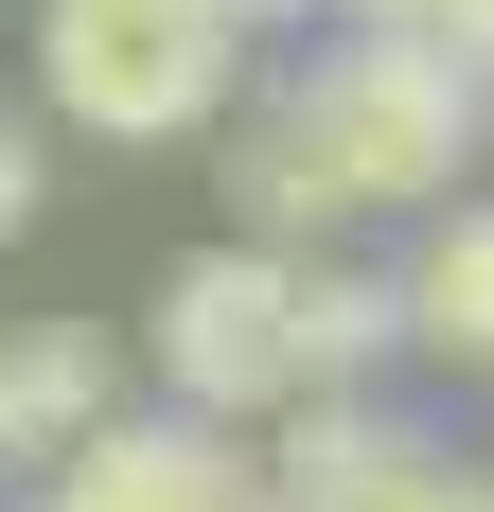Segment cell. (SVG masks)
Returning a JSON list of instances; mask_svg holds the SVG:
<instances>
[{
  "instance_id": "1",
  "label": "cell",
  "mask_w": 494,
  "mask_h": 512,
  "mask_svg": "<svg viewBox=\"0 0 494 512\" xmlns=\"http://www.w3.org/2000/svg\"><path fill=\"white\" fill-rule=\"evenodd\" d=\"M459 159H477V71L424 36H371L353 18L283 106H265V142H247V230L283 248L318 212H406V195H459Z\"/></svg>"
},
{
  "instance_id": "2",
  "label": "cell",
  "mask_w": 494,
  "mask_h": 512,
  "mask_svg": "<svg viewBox=\"0 0 494 512\" xmlns=\"http://www.w3.org/2000/svg\"><path fill=\"white\" fill-rule=\"evenodd\" d=\"M36 71H53V106H71L89 142H177V124L230 106L247 18H230V0H53V18H36Z\"/></svg>"
},
{
  "instance_id": "3",
  "label": "cell",
  "mask_w": 494,
  "mask_h": 512,
  "mask_svg": "<svg viewBox=\"0 0 494 512\" xmlns=\"http://www.w3.org/2000/svg\"><path fill=\"white\" fill-rule=\"evenodd\" d=\"M159 371H177V407H195V424L318 389V371H300V265H283V248H212V265H177V301H159Z\"/></svg>"
},
{
  "instance_id": "4",
  "label": "cell",
  "mask_w": 494,
  "mask_h": 512,
  "mask_svg": "<svg viewBox=\"0 0 494 512\" xmlns=\"http://www.w3.org/2000/svg\"><path fill=\"white\" fill-rule=\"evenodd\" d=\"M230 495H247V460L212 424H71L36 512H230Z\"/></svg>"
},
{
  "instance_id": "5",
  "label": "cell",
  "mask_w": 494,
  "mask_h": 512,
  "mask_svg": "<svg viewBox=\"0 0 494 512\" xmlns=\"http://www.w3.org/2000/svg\"><path fill=\"white\" fill-rule=\"evenodd\" d=\"M283 512H459V460L406 442V424H371V407H336V424L283 442Z\"/></svg>"
},
{
  "instance_id": "6",
  "label": "cell",
  "mask_w": 494,
  "mask_h": 512,
  "mask_svg": "<svg viewBox=\"0 0 494 512\" xmlns=\"http://www.w3.org/2000/svg\"><path fill=\"white\" fill-rule=\"evenodd\" d=\"M71 424H106V336H71V318L0 336V460H53Z\"/></svg>"
},
{
  "instance_id": "7",
  "label": "cell",
  "mask_w": 494,
  "mask_h": 512,
  "mask_svg": "<svg viewBox=\"0 0 494 512\" xmlns=\"http://www.w3.org/2000/svg\"><path fill=\"white\" fill-rule=\"evenodd\" d=\"M406 336H424V354H494V212H442V230H424Z\"/></svg>"
},
{
  "instance_id": "8",
  "label": "cell",
  "mask_w": 494,
  "mask_h": 512,
  "mask_svg": "<svg viewBox=\"0 0 494 512\" xmlns=\"http://www.w3.org/2000/svg\"><path fill=\"white\" fill-rule=\"evenodd\" d=\"M389 336H406V283H318V265H300V371H318V389L371 371Z\"/></svg>"
},
{
  "instance_id": "9",
  "label": "cell",
  "mask_w": 494,
  "mask_h": 512,
  "mask_svg": "<svg viewBox=\"0 0 494 512\" xmlns=\"http://www.w3.org/2000/svg\"><path fill=\"white\" fill-rule=\"evenodd\" d=\"M371 36H424V53H459V71H494V0H353Z\"/></svg>"
},
{
  "instance_id": "10",
  "label": "cell",
  "mask_w": 494,
  "mask_h": 512,
  "mask_svg": "<svg viewBox=\"0 0 494 512\" xmlns=\"http://www.w3.org/2000/svg\"><path fill=\"white\" fill-rule=\"evenodd\" d=\"M18 212H36V142L0 124V230H18Z\"/></svg>"
},
{
  "instance_id": "11",
  "label": "cell",
  "mask_w": 494,
  "mask_h": 512,
  "mask_svg": "<svg viewBox=\"0 0 494 512\" xmlns=\"http://www.w3.org/2000/svg\"><path fill=\"white\" fill-rule=\"evenodd\" d=\"M230 18H318V0H230Z\"/></svg>"
},
{
  "instance_id": "12",
  "label": "cell",
  "mask_w": 494,
  "mask_h": 512,
  "mask_svg": "<svg viewBox=\"0 0 494 512\" xmlns=\"http://www.w3.org/2000/svg\"><path fill=\"white\" fill-rule=\"evenodd\" d=\"M459 512H494V477H459Z\"/></svg>"
}]
</instances>
